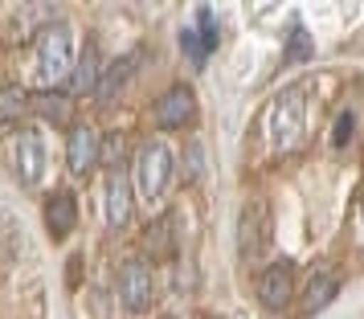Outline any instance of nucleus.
I'll return each instance as SVG.
<instances>
[{"instance_id": "3", "label": "nucleus", "mask_w": 364, "mask_h": 319, "mask_svg": "<svg viewBox=\"0 0 364 319\" xmlns=\"http://www.w3.org/2000/svg\"><path fill=\"white\" fill-rule=\"evenodd\" d=\"M135 193L144 197V205H164V197L172 193V180H176V160H172V148L164 139H151L135 151Z\"/></svg>"}, {"instance_id": "7", "label": "nucleus", "mask_w": 364, "mask_h": 319, "mask_svg": "<svg viewBox=\"0 0 364 319\" xmlns=\"http://www.w3.org/2000/svg\"><path fill=\"white\" fill-rule=\"evenodd\" d=\"M119 303H123V311H132V315H144V311H151V299H156V279H151L148 262H123L119 266Z\"/></svg>"}, {"instance_id": "4", "label": "nucleus", "mask_w": 364, "mask_h": 319, "mask_svg": "<svg viewBox=\"0 0 364 319\" xmlns=\"http://www.w3.org/2000/svg\"><path fill=\"white\" fill-rule=\"evenodd\" d=\"M9 160H13V172H17V180L25 188H37L46 180V164H50V151H46V139L37 127H25V131L13 135V151H9Z\"/></svg>"}, {"instance_id": "11", "label": "nucleus", "mask_w": 364, "mask_h": 319, "mask_svg": "<svg viewBox=\"0 0 364 319\" xmlns=\"http://www.w3.org/2000/svg\"><path fill=\"white\" fill-rule=\"evenodd\" d=\"M336 295H340V274H336V270H328V266H319L311 279L303 283V291H299V303H303L299 311H303V315H315V311L331 307V303H336Z\"/></svg>"}, {"instance_id": "13", "label": "nucleus", "mask_w": 364, "mask_h": 319, "mask_svg": "<svg viewBox=\"0 0 364 319\" xmlns=\"http://www.w3.org/2000/svg\"><path fill=\"white\" fill-rule=\"evenodd\" d=\"M135 66H139V53H127V58H115L111 66L99 74V86H95V102H102V107H111V102L119 99V90L132 82Z\"/></svg>"}, {"instance_id": "17", "label": "nucleus", "mask_w": 364, "mask_h": 319, "mask_svg": "<svg viewBox=\"0 0 364 319\" xmlns=\"http://www.w3.org/2000/svg\"><path fill=\"white\" fill-rule=\"evenodd\" d=\"M168 234H172V221H168V217H160V221H156V225L148 229V254H156V258H164V254L172 250V237H168Z\"/></svg>"}, {"instance_id": "1", "label": "nucleus", "mask_w": 364, "mask_h": 319, "mask_svg": "<svg viewBox=\"0 0 364 319\" xmlns=\"http://www.w3.org/2000/svg\"><path fill=\"white\" fill-rule=\"evenodd\" d=\"M78 33L74 25L62 17L46 21L41 29L33 33V74L46 82V90H53L58 82H66L74 62H78Z\"/></svg>"}, {"instance_id": "12", "label": "nucleus", "mask_w": 364, "mask_h": 319, "mask_svg": "<svg viewBox=\"0 0 364 319\" xmlns=\"http://www.w3.org/2000/svg\"><path fill=\"white\" fill-rule=\"evenodd\" d=\"M74 225H78V201H74V193H50L46 197V229H50V237H70L74 234Z\"/></svg>"}, {"instance_id": "5", "label": "nucleus", "mask_w": 364, "mask_h": 319, "mask_svg": "<svg viewBox=\"0 0 364 319\" xmlns=\"http://www.w3.org/2000/svg\"><path fill=\"white\" fill-rule=\"evenodd\" d=\"M270 234H274V221H270L266 201H250L246 209L237 213V258H242V262L262 258L266 246H270Z\"/></svg>"}, {"instance_id": "16", "label": "nucleus", "mask_w": 364, "mask_h": 319, "mask_svg": "<svg viewBox=\"0 0 364 319\" xmlns=\"http://www.w3.org/2000/svg\"><path fill=\"white\" fill-rule=\"evenodd\" d=\"M70 94L66 90H41V94H33L29 99V111H37L41 119H50V123H66L70 119Z\"/></svg>"}, {"instance_id": "8", "label": "nucleus", "mask_w": 364, "mask_h": 319, "mask_svg": "<svg viewBox=\"0 0 364 319\" xmlns=\"http://www.w3.org/2000/svg\"><path fill=\"white\" fill-rule=\"evenodd\" d=\"M254 291H258V303H262L266 311H282L287 303L295 299V262H270V266L258 270V279H254Z\"/></svg>"}, {"instance_id": "9", "label": "nucleus", "mask_w": 364, "mask_h": 319, "mask_svg": "<svg viewBox=\"0 0 364 319\" xmlns=\"http://www.w3.org/2000/svg\"><path fill=\"white\" fill-rule=\"evenodd\" d=\"M102 217L111 229H123L127 221H132V176L119 168L107 176V185H102Z\"/></svg>"}, {"instance_id": "2", "label": "nucleus", "mask_w": 364, "mask_h": 319, "mask_svg": "<svg viewBox=\"0 0 364 319\" xmlns=\"http://www.w3.org/2000/svg\"><path fill=\"white\" fill-rule=\"evenodd\" d=\"M266 139L279 156L303 148V139H307V90L303 86H287L274 94L270 111H266Z\"/></svg>"}, {"instance_id": "18", "label": "nucleus", "mask_w": 364, "mask_h": 319, "mask_svg": "<svg viewBox=\"0 0 364 319\" xmlns=\"http://www.w3.org/2000/svg\"><path fill=\"white\" fill-rule=\"evenodd\" d=\"M352 135H356V115H352V111H340L336 127H331V144H336V148H348Z\"/></svg>"}, {"instance_id": "15", "label": "nucleus", "mask_w": 364, "mask_h": 319, "mask_svg": "<svg viewBox=\"0 0 364 319\" xmlns=\"http://www.w3.org/2000/svg\"><path fill=\"white\" fill-rule=\"evenodd\" d=\"M29 90L17 82H4L0 86V127H17L21 119L29 115Z\"/></svg>"}, {"instance_id": "20", "label": "nucleus", "mask_w": 364, "mask_h": 319, "mask_svg": "<svg viewBox=\"0 0 364 319\" xmlns=\"http://www.w3.org/2000/svg\"><path fill=\"white\" fill-rule=\"evenodd\" d=\"M356 242H360V250H364V188H360V197H356Z\"/></svg>"}, {"instance_id": "19", "label": "nucleus", "mask_w": 364, "mask_h": 319, "mask_svg": "<svg viewBox=\"0 0 364 319\" xmlns=\"http://www.w3.org/2000/svg\"><path fill=\"white\" fill-rule=\"evenodd\" d=\"M181 41H184V53H188V58H193V62H205V53H209V45H205V41H200V33H193V29H184L181 33Z\"/></svg>"}, {"instance_id": "10", "label": "nucleus", "mask_w": 364, "mask_h": 319, "mask_svg": "<svg viewBox=\"0 0 364 319\" xmlns=\"http://www.w3.org/2000/svg\"><path fill=\"white\" fill-rule=\"evenodd\" d=\"M99 148H102V139L95 135V127H74L66 139V164L74 176H90V172L99 168Z\"/></svg>"}, {"instance_id": "6", "label": "nucleus", "mask_w": 364, "mask_h": 319, "mask_svg": "<svg viewBox=\"0 0 364 319\" xmlns=\"http://www.w3.org/2000/svg\"><path fill=\"white\" fill-rule=\"evenodd\" d=\"M151 119H156L160 131H181V127H188V123L197 119V90L188 82H172L164 94L156 99Z\"/></svg>"}, {"instance_id": "14", "label": "nucleus", "mask_w": 364, "mask_h": 319, "mask_svg": "<svg viewBox=\"0 0 364 319\" xmlns=\"http://www.w3.org/2000/svg\"><path fill=\"white\" fill-rule=\"evenodd\" d=\"M99 74H102L99 50L90 45V50L78 53V62H74V70H70V78H66V94H95V86H99Z\"/></svg>"}]
</instances>
